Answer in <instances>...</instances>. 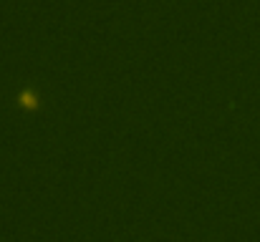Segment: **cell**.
<instances>
[{
	"label": "cell",
	"mask_w": 260,
	"mask_h": 242,
	"mask_svg": "<svg viewBox=\"0 0 260 242\" xmlns=\"http://www.w3.org/2000/svg\"><path fill=\"white\" fill-rule=\"evenodd\" d=\"M38 101H41V96H38L33 88H23V91L18 93V103L25 106V109H38Z\"/></svg>",
	"instance_id": "6da1fadb"
}]
</instances>
